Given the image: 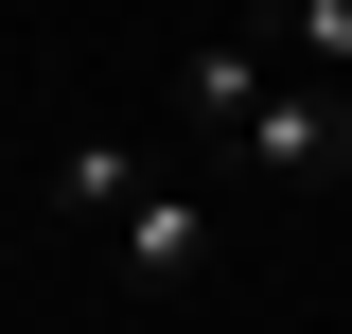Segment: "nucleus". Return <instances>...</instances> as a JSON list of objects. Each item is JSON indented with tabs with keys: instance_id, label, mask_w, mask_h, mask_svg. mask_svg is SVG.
Returning a JSON list of instances; mask_svg holds the SVG:
<instances>
[{
	"instance_id": "1",
	"label": "nucleus",
	"mask_w": 352,
	"mask_h": 334,
	"mask_svg": "<svg viewBox=\"0 0 352 334\" xmlns=\"http://www.w3.org/2000/svg\"><path fill=\"white\" fill-rule=\"evenodd\" d=\"M176 124H194V159L264 176V194H317V176L352 159V88L282 71L264 36H194V53H176Z\"/></svg>"
},
{
	"instance_id": "2",
	"label": "nucleus",
	"mask_w": 352,
	"mask_h": 334,
	"mask_svg": "<svg viewBox=\"0 0 352 334\" xmlns=\"http://www.w3.org/2000/svg\"><path fill=\"white\" fill-rule=\"evenodd\" d=\"M106 247H124V282H212V264H229V211L194 194L176 159H141V194L106 211Z\"/></svg>"
},
{
	"instance_id": "3",
	"label": "nucleus",
	"mask_w": 352,
	"mask_h": 334,
	"mask_svg": "<svg viewBox=\"0 0 352 334\" xmlns=\"http://www.w3.org/2000/svg\"><path fill=\"white\" fill-rule=\"evenodd\" d=\"M141 159H159V141H53V211H71V229H106V211L141 194Z\"/></svg>"
},
{
	"instance_id": "4",
	"label": "nucleus",
	"mask_w": 352,
	"mask_h": 334,
	"mask_svg": "<svg viewBox=\"0 0 352 334\" xmlns=\"http://www.w3.org/2000/svg\"><path fill=\"white\" fill-rule=\"evenodd\" d=\"M247 36L282 53V71H317V88H352V0H264Z\"/></svg>"
}]
</instances>
